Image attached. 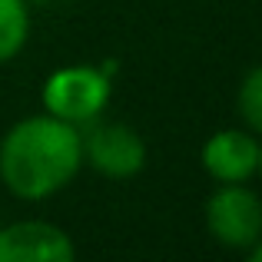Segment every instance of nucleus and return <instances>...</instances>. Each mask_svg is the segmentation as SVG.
Returning a JSON list of instances; mask_svg holds the SVG:
<instances>
[{"label": "nucleus", "mask_w": 262, "mask_h": 262, "mask_svg": "<svg viewBox=\"0 0 262 262\" xmlns=\"http://www.w3.org/2000/svg\"><path fill=\"white\" fill-rule=\"evenodd\" d=\"M80 169V126H70L50 113L24 116L0 140V183L24 203H40L63 192Z\"/></svg>", "instance_id": "1"}, {"label": "nucleus", "mask_w": 262, "mask_h": 262, "mask_svg": "<svg viewBox=\"0 0 262 262\" xmlns=\"http://www.w3.org/2000/svg\"><path fill=\"white\" fill-rule=\"evenodd\" d=\"M113 96V77L93 63H67L57 67L40 86L43 113L83 129L86 123L100 120Z\"/></svg>", "instance_id": "2"}, {"label": "nucleus", "mask_w": 262, "mask_h": 262, "mask_svg": "<svg viewBox=\"0 0 262 262\" xmlns=\"http://www.w3.org/2000/svg\"><path fill=\"white\" fill-rule=\"evenodd\" d=\"M209 236L219 246L249 252L262 239V199L246 183H216L203 206Z\"/></svg>", "instance_id": "3"}, {"label": "nucleus", "mask_w": 262, "mask_h": 262, "mask_svg": "<svg viewBox=\"0 0 262 262\" xmlns=\"http://www.w3.org/2000/svg\"><path fill=\"white\" fill-rule=\"evenodd\" d=\"M83 166L106 179H133L146 169V140L129 123H86L80 129Z\"/></svg>", "instance_id": "4"}, {"label": "nucleus", "mask_w": 262, "mask_h": 262, "mask_svg": "<svg viewBox=\"0 0 262 262\" xmlns=\"http://www.w3.org/2000/svg\"><path fill=\"white\" fill-rule=\"evenodd\" d=\"M73 256V239L53 223L20 219L0 226V262H70Z\"/></svg>", "instance_id": "5"}, {"label": "nucleus", "mask_w": 262, "mask_h": 262, "mask_svg": "<svg viewBox=\"0 0 262 262\" xmlns=\"http://www.w3.org/2000/svg\"><path fill=\"white\" fill-rule=\"evenodd\" d=\"M212 183H249L259 173V136L252 129H216L199 149Z\"/></svg>", "instance_id": "6"}, {"label": "nucleus", "mask_w": 262, "mask_h": 262, "mask_svg": "<svg viewBox=\"0 0 262 262\" xmlns=\"http://www.w3.org/2000/svg\"><path fill=\"white\" fill-rule=\"evenodd\" d=\"M30 40V4L0 0V67L17 60Z\"/></svg>", "instance_id": "7"}, {"label": "nucleus", "mask_w": 262, "mask_h": 262, "mask_svg": "<svg viewBox=\"0 0 262 262\" xmlns=\"http://www.w3.org/2000/svg\"><path fill=\"white\" fill-rule=\"evenodd\" d=\"M236 110L246 129H252L256 136H262V63L246 70V77L239 80L236 90Z\"/></svg>", "instance_id": "8"}, {"label": "nucleus", "mask_w": 262, "mask_h": 262, "mask_svg": "<svg viewBox=\"0 0 262 262\" xmlns=\"http://www.w3.org/2000/svg\"><path fill=\"white\" fill-rule=\"evenodd\" d=\"M249 259H252V262H262V239H259V243L249 249Z\"/></svg>", "instance_id": "9"}, {"label": "nucleus", "mask_w": 262, "mask_h": 262, "mask_svg": "<svg viewBox=\"0 0 262 262\" xmlns=\"http://www.w3.org/2000/svg\"><path fill=\"white\" fill-rule=\"evenodd\" d=\"M256 176H262V136H259V173Z\"/></svg>", "instance_id": "10"}]
</instances>
